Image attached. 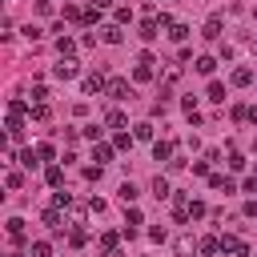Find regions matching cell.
Wrapping results in <instances>:
<instances>
[{
  "label": "cell",
  "mask_w": 257,
  "mask_h": 257,
  "mask_svg": "<svg viewBox=\"0 0 257 257\" xmlns=\"http://www.w3.org/2000/svg\"><path fill=\"white\" fill-rule=\"evenodd\" d=\"M169 193H173V189H169V181H165V177H157V181H153V197L161 201V197H169Z\"/></svg>",
  "instance_id": "obj_13"
},
{
  "label": "cell",
  "mask_w": 257,
  "mask_h": 257,
  "mask_svg": "<svg viewBox=\"0 0 257 257\" xmlns=\"http://www.w3.org/2000/svg\"><path fill=\"white\" fill-rule=\"evenodd\" d=\"M209 185H213L217 193H233V189H237V185H233L229 177H221V173H213V177H209Z\"/></svg>",
  "instance_id": "obj_6"
},
{
  "label": "cell",
  "mask_w": 257,
  "mask_h": 257,
  "mask_svg": "<svg viewBox=\"0 0 257 257\" xmlns=\"http://www.w3.org/2000/svg\"><path fill=\"white\" fill-rule=\"evenodd\" d=\"M20 161H24V165H28V169H36V165H40V157H36V153H32V149H24V153H20Z\"/></svg>",
  "instance_id": "obj_22"
},
{
  "label": "cell",
  "mask_w": 257,
  "mask_h": 257,
  "mask_svg": "<svg viewBox=\"0 0 257 257\" xmlns=\"http://www.w3.org/2000/svg\"><path fill=\"white\" fill-rule=\"evenodd\" d=\"M76 72H80V68H76V60H72V56H60V64L52 68V76H56V80H72Z\"/></svg>",
  "instance_id": "obj_2"
},
{
  "label": "cell",
  "mask_w": 257,
  "mask_h": 257,
  "mask_svg": "<svg viewBox=\"0 0 257 257\" xmlns=\"http://www.w3.org/2000/svg\"><path fill=\"white\" fill-rule=\"evenodd\" d=\"M80 88H84V92H100V88H104V76H100V72H92V76H84V84H80Z\"/></svg>",
  "instance_id": "obj_7"
},
{
  "label": "cell",
  "mask_w": 257,
  "mask_h": 257,
  "mask_svg": "<svg viewBox=\"0 0 257 257\" xmlns=\"http://www.w3.org/2000/svg\"><path fill=\"white\" fill-rule=\"evenodd\" d=\"M4 185H8V189H20V185H24V177H20V173H8V177H4Z\"/></svg>",
  "instance_id": "obj_27"
},
{
  "label": "cell",
  "mask_w": 257,
  "mask_h": 257,
  "mask_svg": "<svg viewBox=\"0 0 257 257\" xmlns=\"http://www.w3.org/2000/svg\"><path fill=\"white\" fill-rule=\"evenodd\" d=\"M52 205H56V209H68V205H72V197H68V193H56V197H52Z\"/></svg>",
  "instance_id": "obj_28"
},
{
  "label": "cell",
  "mask_w": 257,
  "mask_h": 257,
  "mask_svg": "<svg viewBox=\"0 0 257 257\" xmlns=\"http://www.w3.org/2000/svg\"><path fill=\"white\" fill-rule=\"evenodd\" d=\"M245 120H253V124H257V108H249V112H245Z\"/></svg>",
  "instance_id": "obj_30"
},
{
  "label": "cell",
  "mask_w": 257,
  "mask_h": 257,
  "mask_svg": "<svg viewBox=\"0 0 257 257\" xmlns=\"http://www.w3.org/2000/svg\"><path fill=\"white\" fill-rule=\"evenodd\" d=\"M217 245H221V253H225V257H249V245H245L241 237H233V233H225Z\"/></svg>",
  "instance_id": "obj_1"
},
{
  "label": "cell",
  "mask_w": 257,
  "mask_h": 257,
  "mask_svg": "<svg viewBox=\"0 0 257 257\" xmlns=\"http://www.w3.org/2000/svg\"><path fill=\"white\" fill-rule=\"evenodd\" d=\"M8 237H12V241H24V221L12 217V221H8Z\"/></svg>",
  "instance_id": "obj_14"
},
{
  "label": "cell",
  "mask_w": 257,
  "mask_h": 257,
  "mask_svg": "<svg viewBox=\"0 0 257 257\" xmlns=\"http://www.w3.org/2000/svg\"><path fill=\"white\" fill-rule=\"evenodd\" d=\"M36 157H40V161H52L56 149H52V145H36Z\"/></svg>",
  "instance_id": "obj_21"
},
{
  "label": "cell",
  "mask_w": 257,
  "mask_h": 257,
  "mask_svg": "<svg viewBox=\"0 0 257 257\" xmlns=\"http://www.w3.org/2000/svg\"><path fill=\"white\" fill-rule=\"evenodd\" d=\"M100 40L104 44H120V24H104L100 28Z\"/></svg>",
  "instance_id": "obj_5"
},
{
  "label": "cell",
  "mask_w": 257,
  "mask_h": 257,
  "mask_svg": "<svg viewBox=\"0 0 257 257\" xmlns=\"http://www.w3.org/2000/svg\"><path fill=\"white\" fill-rule=\"evenodd\" d=\"M137 197H141V193H137V185H133V181H124V185H120V201H124V205H133Z\"/></svg>",
  "instance_id": "obj_10"
},
{
  "label": "cell",
  "mask_w": 257,
  "mask_h": 257,
  "mask_svg": "<svg viewBox=\"0 0 257 257\" xmlns=\"http://www.w3.org/2000/svg\"><path fill=\"white\" fill-rule=\"evenodd\" d=\"M213 68H217V60H213V56H201V60H197V72H205V76H209Z\"/></svg>",
  "instance_id": "obj_18"
},
{
  "label": "cell",
  "mask_w": 257,
  "mask_h": 257,
  "mask_svg": "<svg viewBox=\"0 0 257 257\" xmlns=\"http://www.w3.org/2000/svg\"><path fill=\"white\" fill-rule=\"evenodd\" d=\"M157 28H161L157 20H145V24H141V36H145V40H153V36H157Z\"/></svg>",
  "instance_id": "obj_16"
},
{
  "label": "cell",
  "mask_w": 257,
  "mask_h": 257,
  "mask_svg": "<svg viewBox=\"0 0 257 257\" xmlns=\"http://www.w3.org/2000/svg\"><path fill=\"white\" fill-rule=\"evenodd\" d=\"M104 92H108L112 100H124L133 88H128V80H120V76H116V80H108V84H104Z\"/></svg>",
  "instance_id": "obj_3"
},
{
  "label": "cell",
  "mask_w": 257,
  "mask_h": 257,
  "mask_svg": "<svg viewBox=\"0 0 257 257\" xmlns=\"http://www.w3.org/2000/svg\"><path fill=\"white\" fill-rule=\"evenodd\" d=\"M249 80H253V68H233V84L237 88H245Z\"/></svg>",
  "instance_id": "obj_9"
},
{
  "label": "cell",
  "mask_w": 257,
  "mask_h": 257,
  "mask_svg": "<svg viewBox=\"0 0 257 257\" xmlns=\"http://www.w3.org/2000/svg\"><path fill=\"white\" fill-rule=\"evenodd\" d=\"M48 253H52L48 241H36V245H32V257H48Z\"/></svg>",
  "instance_id": "obj_23"
},
{
  "label": "cell",
  "mask_w": 257,
  "mask_h": 257,
  "mask_svg": "<svg viewBox=\"0 0 257 257\" xmlns=\"http://www.w3.org/2000/svg\"><path fill=\"white\" fill-rule=\"evenodd\" d=\"M209 100H225V84H221V80L209 84Z\"/></svg>",
  "instance_id": "obj_19"
},
{
  "label": "cell",
  "mask_w": 257,
  "mask_h": 257,
  "mask_svg": "<svg viewBox=\"0 0 257 257\" xmlns=\"http://www.w3.org/2000/svg\"><path fill=\"white\" fill-rule=\"evenodd\" d=\"M193 249H197V241H193V237H181V241H177V253H181V257H189Z\"/></svg>",
  "instance_id": "obj_15"
},
{
  "label": "cell",
  "mask_w": 257,
  "mask_h": 257,
  "mask_svg": "<svg viewBox=\"0 0 257 257\" xmlns=\"http://www.w3.org/2000/svg\"><path fill=\"white\" fill-rule=\"evenodd\" d=\"M201 36H205V40H217V36H221V16H209V20H205V32H201Z\"/></svg>",
  "instance_id": "obj_4"
},
{
  "label": "cell",
  "mask_w": 257,
  "mask_h": 257,
  "mask_svg": "<svg viewBox=\"0 0 257 257\" xmlns=\"http://www.w3.org/2000/svg\"><path fill=\"white\" fill-rule=\"evenodd\" d=\"M92 4H96V8H112V0H92Z\"/></svg>",
  "instance_id": "obj_31"
},
{
  "label": "cell",
  "mask_w": 257,
  "mask_h": 257,
  "mask_svg": "<svg viewBox=\"0 0 257 257\" xmlns=\"http://www.w3.org/2000/svg\"><path fill=\"white\" fill-rule=\"evenodd\" d=\"M169 36H173V40H185V36H189V28H185V24H173V28H169Z\"/></svg>",
  "instance_id": "obj_24"
},
{
  "label": "cell",
  "mask_w": 257,
  "mask_h": 257,
  "mask_svg": "<svg viewBox=\"0 0 257 257\" xmlns=\"http://www.w3.org/2000/svg\"><path fill=\"white\" fill-rule=\"evenodd\" d=\"M108 157H112V149H108V145H96V165H104Z\"/></svg>",
  "instance_id": "obj_25"
},
{
  "label": "cell",
  "mask_w": 257,
  "mask_h": 257,
  "mask_svg": "<svg viewBox=\"0 0 257 257\" xmlns=\"http://www.w3.org/2000/svg\"><path fill=\"white\" fill-rule=\"evenodd\" d=\"M249 48H253V56H257V36H253V44H249Z\"/></svg>",
  "instance_id": "obj_32"
},
{
  "label": "cell",
  "mask_w": 257,
  "mask_h": 257,
  "mask_svg": "<svg viewBox=\"0 0 257 257\" xmlns=\"http://www.w3.org/2000/svg\"><path fill=\"white\" fill-rule=\"evenodd\" d=\"M153 157H157V161H169V157H173V141H157V145H153Z\"/></svg>",
  "instance_id": "obj_8"
},
{
  "label": "cell",
  "mask_w": 257,
  "mask_h": 257,
  "mask_svg": "<svg viewBox=\"0 0 257 257\" xmlns=\"http://www.w3.org/2000/svg\"><path fill=\"white\" fill-rule=\"evenodd\" d=\"M245 193H257V177H249V181H245Z\"/></svg>",
  "instance_id": "obj_29"
},
{
  "label": "cell",
  "mask_w": 257,
  "mask_h": 257,
  "mask_svg": "<svg viewBox=\"0 0 257 257\" xmlns=\"http://www.w3.org/2000/svg\"><path fill=\"white\" fill-rule=\"evenodd\" d=\"M56 48H60V56H72V52H76V44H72L68 36H60V40H56Z\"/></svg>",
  "instance_id": "obj_17"
},
{
  "label": "cell",
  "mask_w": 257,
  "mask_h": 257,
  "mask_svg": "<svg viewBox=\"0 0 257 257\" xmlns=\"http://www.w3.org/2000/svg\"><path fill=\"white\" fill-rule=\"evenodd\" d=\"M8 257H24V253H8Z\"/></svg>",
  "instance_id": "obj_33"
},
{
  "label": "cell",
  "mask_w": 257,
  "mask_h": 257,
  "mask_svg": "<svg viewBox=\"0 0 257 257\" xmlns=\"http://www.w3.org/2000/svg\"><path fill=\"white\" fill-rule=\"evenodd\" d=\"M133 137H137V141H153V124H149V120H141V124L133 128Z\"/></svg>",
  "instance_id": "obj_12"
},
{
  "label": "cell",
  "mask_w": 257,
  "mask_h": 257,
  "mask_svg": "<svg viewBox=\"0 0 257 257\" xmlns=\"http://www.w3.org/2000/svg\"><path fill=\"white\" fill-rule=\"evenodd\" d=\"M104 124H108V128H124V112H120V108H112V112L104 116Z\"/></svg>",
  "instance_id": "obj_11"
},
{
  "label": "cell",
  "mask_w": 257,
  "mask_h": 257,
  "mask_svg": "<svg viewBox=\"0 0 257 257\" xmlns=\"http://www.w3.org/2000/svg\"><path fill=\"white\" fill-rule=\"evenodd\" d=\"M44 225L56 233V229H60V213H56V209H48V213H44Z\"/></svg>",
  "instance_id": "obj_20"
},
{
  "label": "cell",
  "mask_w": 257,
  "mask_h": 257,
  "mask_svg": "<svg viewBox=\"0 0 257 257\" xmlns=\"http://www.w3.org/2000/svg\"><path fill=\"white\" fill-rule=\"evenodd\" d=\"M60 177H64L60 165H48V185H60Z\"/></svg>",
  "instance_id": "obj_26"
}]
</instances>
